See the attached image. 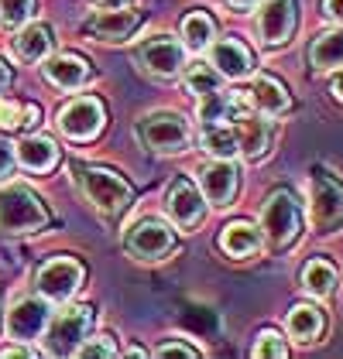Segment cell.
Segmentation results:
<instances>
[{
  "mask_svg": "<svg viewBox=\"0 0 343 359\" xmlns=\"http://www.w3.org/2000/svg\"><path fill=\"white\" fill-rule=\"evenodd\" d=\"M302 284H306V291H309V294L326 298V294L333 291V284H337V271H333V264H330V260H309V264H306V271H302Z\"/></svg>",
  "mask_w": 343,
  "mask_h": 359,
  "instance_id": "obj_28",
  "label": "cell"
},
{
  "mask_svg": "<svg viewBox=\"0 0 343 359\" xmlns=\"http://www.w3.org/2000/svg\"><path fill=\"white\" fill-rule=\"evenodd\" d=\"M202 151L213 154V158H233L240 154V140H237V130L227 127V123H209L206 134H202Z\"/></svg>",
  "mask_w": 343,
  "mask_h": 359,
  "instance_id": "obj_25",
  "label": "cell"
},
{
  "mask_svg": "<svg viewBox=\"0 0 343 359\" xmlns=\"http://www.w3.org/2000/svg\"><path fill=\"white\" fill-rule=\"evenodd\" d=\"M38 110L34 107H21L18 100H4L0 96V130H18L25 123H34Z\"/></svg>",
  "mask_w": 343,
  "mask_h": 359,
  "instance_id": "obj_29",
  "label": "cell"
},
{
  "mask_svg": "<svg viewBox=\"0 0 343 359\" xmlns=\"http://www.w3.org/2000/svg\"><path fill=\"white\" fill-rule=\"evenodd\" d=\"M158 356H186V359H196L200 353H196L193 346H186V342H165V346H158Z\"/></svg>",
  "mask_w": 343,
  "mask_h": 359,
  "instance_id": "obj_34",
  "label": "cell"
},
{
  "mask_svg": "<svg viewBox=\"0 0 343 359\" xmlns=\"http://www.w3.org/2000/svg\"><path fill=\"white\" fill-rule=\"evenodd\" d=\"M237 140H240V154L244 158H261L264 151H268V144H271V127H268V120H261V116H237Z\"/></svg>",
  "mask_w": 343,
  "mask_h": 359,
  "instance_id": "obj_17",
  "label": "cell"
},
{
  "mask_svg": "<svg viewBox=\"0 0 343 359\" xmlns=\"http://www.w3.org/2000/svg\"><path fill=\"white\" fill-rule=\"evenodd\" d=\"M309 62L316 69H337V65H343V28L319 34L313 41V48H309Z\"/></svg>",
  "mask_w": 343,
  "mask_h": 359,
  "instance_id": "obj_23",
  "label": "cell"
},
{
  "mask_svg": "<svg viewBox=\"0 0 343 359\" xmlns=\"http://www.w3.org/2000/svg\"><path fill=\"white\" fill-rule=\"evenodd\" d=\"M323 7H326V14H330L333 21H340L343 25V0H326Z\"/></svg>",
  "mask_w": 343,
  "mask_h": 359,
  "instance_id": "obj_36",
  "label": "cell"
},
{
  "mask_svg": "<svg viewBox=\"0 0 343 359\" xmlns=\"http://www.w3.org/2000/svg\"><path fill=\"white\" fill-rule=\"evenodd\" d=\"M58 130L69 140H89L103 130V103L83 96V100H72L65 110L58 113Z\"/></svg>",
  "mask_w": 343,
  "mask_h": 359,
  "instance_id": "obj_6",
  "label": "cell"
},
{
  "mask_svg": "<svg viewBox=\"0 0 343 359\" xmlns=\"http://www.w3.org/2000/svg\"><path fill=\"white\" fill-rule=\"evenodd\" d=\"M34 14V0H0V21L7 28H21L28 25Z\"/></svg>",
  "mask_w": 343,
  "mask_h": 359,
  "instance_id": "obj_31",
  "label": "cell"
},
{
  "mask_svg": "<svg viewBox=\"0 0 343 359\" xmlns=\"http://www.w3.org/2000/svg\"><path fill=\"white\" fill-rule=\"evenodd\" d=\"M144 147L158 151V154H179L189 147V123L179 113H151L138 123Z\"/></svg>",
  "mask_w": 343,
  "mask_h": 359,
  "instance_id": "obj_4",
  "label": "cell"
},
{
  "mask_svg": "<svg viewBox=\"0 0 343 359\" xmlns=\"http://www.w3.org/2000/svg\"><path fill=\"white\" fill-rule=\"evenodd\" d=\"M89 325H93V308H86V304L65 308L56 322H52V339H48V342H52V353H58V356L76 353V349L83 346Z\"/></svg>",
  "mask_w": 343,
  "mask_h": 359,
  "instance_id": "obj_8",
  "label": "cell"
},
{
  "mask_svg": "<svg viewBox=\"0 0 343 359\" xmlns=\"http://www.w3.org/2000/svg\"><path fill=\"white\" fill-rule=\"evenodd\" d=\"M200 185H202V195L206 202L213 205H227L233 192H237V168L230 165L227 158H216L200 171Z\"/></svg>",
  "mask_w": 343,
  "mask_h": 359,
  "instance_id": "obj_15",
  "label": "cell"
},
{
  "mask_svg": "<svg viewBox=\"0 0 343 359\" xmlns=\"http://www.w3.org/2000/svg\"><path fill=\"white\" fill-rule=\"evenodd\" d=\"M319 329H323L319 308H313V304H295V308L288 311V335H292V339L313 342L316 335H319Z\"/></svg>",
  "mask_w": 343,
  "mask_h": 359,
  "instance_id": "obj_27",
  "label": "cell"
},
{
  "mask_svg": "<svg viewBox=\"0 0 343 359\" xmlns=\"http://www.w3.org/2000/svg\"><path fill=\"white\" fill-rule=\"evenodd\" d=\"M18 161L28 171H52L58 161V147L56 140L48 137H25L18 144Z\"/></svg>",
  "mask_w": 343,
  "mask_h": 359,
  "instance_id": "obj_21",
  "label": "cell"
},
{
  "mask_svg": "<svg viewBox=\"0 0 343 359\" xmlns=\"http://www.w3.org/2000/svg\"><path fill=\"white\" fill-rule=\"evenodd\" d=\"M7 83H11V69H7V65L0 62V93L7 89Z\"/></svg>",
  "mask_w": 343,
  "mask_h": 359,
  "instance_id": "obj_38",
  "label": "cell"
},
{
  "mask_svg": "<svg viewBox=\"0 0 343 359\" xmlns=\"http://www.w3.org/2000/svg\"><path fill=\"white\" fill-rule=\"evenodd\" d=\"M141 25V14L138 11H100L96 18H89L86 21V31L93 34V38H100V41H127L134 31Z\"/></svg>",
  "mask_w": 343,
  "mask_h": 359,
  "instance_id": "obj_13",
  "label": "cell"
},
{
  "mask_svg": "<svg viewBox=\"0 0 343 359\" xmlns=\"http://www.w3.org/2000/svg\"><path fill=\"white\" fill-rule=\"evenodd\" d=\"M213 34H216V25H213L209 14H202V11L186 14V21H182V41H186V48L202 52L206 45H213Z\"/></svg>",
  "mask_w": 343,
  "mask_h": 359,
  "instance_id": "obj_26",
  "label": "cell"
},
{
  "mask_svg": "<svg viewBox=\"0 0 343 359\" xmlns=\"http://www.w3.org/2000/svg\"><path fill=\"white\" fill-rule=\"evenodd\" d=\"M52 45H56V34H52L48 25H31L18 38V52H21V58H28V62H41V58L52 52Z\"/></svg>",
  "mask_w": 343,
  "mask_h": 359,
  "instance_id": "obj_24",
  "label": "cell"
},
{
  "mask_svg": "<svg viewBox=\"0 0 343 359\" xmlns=\"http://www.w3.org/2000/svg\"><path fill=\"white\" fill-rule=\"evenodd\" d=\"M186 89L196 93V96H209V93L220 89V72L213 65H193L186 72Z\"/></svg>",
  "mask_w": 343,
  "mask_h": 359,
  "instance_id": "obj_30",
  "label": "cell"
},
{
  "mask_svg": "<svg viewBox=\"0 0 343 359\" xmlns=\"http://www.w3.org/2000/svg\"><path fill=\"white\" fill-rule=\"evenodd\" d=\"M48 83H56L58 89H79L89 79V65L79 55H56L45 65Z\"/></svg>",
  "mask_w": 343,
  "mask_h": 359,
  "instance_id": "obj_18",
  "label": "cell"
},
{
  "mask_svg": "<svg viewBox=\"0 0 343 359\" xmlns=\"http://www.w3.org/2000/svg\"><path fill=\"white\" fill-rule=\"evenodd\" d=\"M202 209H206V202H202L200 189H196L189 178H179L169 189V216L175 219V226L193 229V226L202 219Z\"/></svg>",
  "mask_w": 343,
  "mask_h": 359,
  "instance_id": "obj_14",
  "label": "cell"
},
{
  "mask_svg": "<svg viewBox=\"0 0 343 359\" xmlns=\"http://www.w3.org/2000/svg\"><path fill=\"white\" fill-rule=\"evenodd\" d=\"M172 243H175V236L162 219H141L127 236V250L141 260H162L172 250Z\"/></svg>",
  "mask_w": 343,
  "mask_h": 359,
  "instance_id": "obj_9",
  "label": "cell"
},
{
  "mask_svg": "<svg viewBox=\"0 0 343 359\" xmlns=\"http://www.w3.org/2000/svg\"><path fill=\"white\" fill-rule=\"evenodd\" d=\"M200 116L206 120V123H224V120H237V116H244V96L216 89V93L202 96Z\"/></svg>",
  "mask_w": 343,
  "mask_h": 359,
  "instance_id": "obj_20",
  "label": "cell"
},
{
  "mask_svg": "<svg viewBox=\"0 0 343 359\" xmlns=\"http://www.w3.org/2000/svg\"><path fill=\"white\" fill-rule=\"evenodd\" d=\"M333 96H337V100L343 103V72L337 76V79H333Z\"/></svg>",
  "mask_w": 343,
  "mask_h": 359,
  "instance_id": "obj_39",
  "label": "cell"
},
{
  "mask_svg": "<svg viewBox=\"0 0 343 359\" xmlns=\"http://www.w3.org/2000/svg\"><path fill=\"white\" fill-rule=\"evenodd\" d=\"M254 356L285 359L288 356V346L278 339V332H261V335H257V346H254Z\"/></svg>",
  "mask_w": 343,
  "mask_h": 359,
  "instance_id": "obj_32",
  "label": "cell"
},
{
  "mask_svg": "<svg viewBox=\"0 0 343 359\" xmlns=\"http://www.w3.org/2000/svg\"><path fill=\"white\" fill-rule=\"evenodd\" d=\"M261 229H254L251 222H230L227 229L220 233V247L230 257H251L261 250Z\"/></svg>",
  "mask_w": 343,
  "mask_h": 359,
  "instance_id": "obj_22",
  "label": "cell"
},
{
  "mask_svg": "<svg viewBox=\"0 0 343 359\" xmlns=\"http://www.w3.org/2000/svg\"><path fill=\"white\" fill-rule=\"evenodd\" d=\"M76 356H86V359L117 356V346H114V339H110V335H96V339H83V346L76 349Z\"/></svg>",
  "mask_w": 343,
  "mask_h": 359,
  "instance_id": "obj_33",
  "label": "cell"
},
{
  "mask_svg": "<svg viewBox=\"0 0 343 359\" xmlns=\"http://www.w3.org/2000/svg\"><path fill=\"white\" fill-rule=\"evenodd\" d=\"M313 219L319 229H333L343 219V185L330 175L313 182Z\"/></svg>",
  "mask_w": 343,
  "mask_h": 359,
  "instance_id": "obj_12",
  "label": "cell"
},
{
  "mask_svg": "<svg viewBox=\"0 0 343 359\" xmlns=\"http://www.w3.org/2000/svg\"><path fill=\"white\" fill-rule=\"evenodd\" d=\"M261 226H264V236L271 240V247H288L299 229H302V216H299V202L292 198V192H271L264 209H261Z\"/></svg>",
  "mask_w": 343,
  "mask_h": 359,
  "instance_id": "obj_3",
  "label": "cell"
},
{
  "mask_svg": "<svg viewBox=\"0 0 343 359\" xmlns=\"http://www.w3.org/2000/svg\"><path fill=\"white\" fill-rule=\"evenodd\" d=\"M45 205L25 185H7L0 192V229L7 233H34L45 226Z\"/></svg>",
  "mask_w": 343,
  "mask_h": 359,
  "instance_id": "obj_1",
  "label": "cell"
},
{
  "mask_svg": "<svg viewBox=\"0 0 343 359\" xmlns=\"http://www.w3.org/2000/svg\"><path fill=\"white\" fill-rule=\"evenodd\" d=\"M230 7H237V11H247V7H254L257 0H227Z\"/></svg>",
  "mask_w": 343,
  "mask_h": 359,
  "instance_id": "obj_40",
  "label": "cell"
},
{
  "mask_svg": "<svg viewBox=\"0 0 343 359\" xmlns=\"http://www.w3.org/2000/svg\"><path fill=\"white\" fill-rule=\"evenodd\" d=\"M83 284V264L72 257H56L38 271V291L45 302H69Z\"/></svg>",
  "mask_w": 343,
  "mask_h": 359,
  "instance_id": "obj_5",
  "label": "cell"
},
{
  "mask_svg": "<svg viewBox=\"0 0 343 359\" xmlns=\"http://www.w3.org/2000/svg\"><path fill=\"white\" fill-rule=\"evenodd\" d=\"M182 62H186V52H182V45L175 38L162 34V38H151V41L141 45V65L151 76H162V79L179 76L182 72Z\"/></svg>",
  "mask_w": 343,
  "mask_h": 359,
  "instance_id": "obj_11",
  "label": "cell"
},
{
  "mask_svg": "<svg viewBox=\"0 0 343 359\" xmlns=\"http://www.w3.org/2000/svg\"><path fill=\"white\" fill-rule=\"evenodd\" d=\"M79 182H83L86 198H89L103 216H120V212L131 205V185H127L120 175L107 171V168H86L83 175H79Z\"/></svg>",
  "mask_w": 343,
  "mask_h": 359,
  "instance_id": "obj_2",
  "label": "cell"
},
{
  "mask_svg": "<svg viewBox=\"0 0 343 359\" xmlns=\"http://www.w3.org/2000/svg\"><path fill=\"white\" fill-rule=\"evenodd\" d=\"M0 356H34V349H28V346H7V349H0Z\"/></svg>",
  "mask_w": 343,
  "mask_h": 359,
  "instance_id": "obj_37",
  "label": "cell"
},
{
  "mask_svg": "<svg viewBox=\"0 0 343 359\" xmlns=\"http://www.w3.org/2000/svg\"><path fill=\"white\" fill-rule=\"evenodd\" d=\"M96 4H100V7H124L127 0H96Z\"/></svg>",
  "mask_w": 343,
  "mask_h": 359,
  "instance_id": "obj_41",
  "label": "cell"
},
{
  "mask_svg": "<svg viewBox=\"0 0 343 359\" xmlns=\"http://www.w3.org/2000/svg\"><path fill=\"white\" fill-rule=\"evenodd\" d=\"M299 21V4L295 0H264L257 14V31L264 45H285Z\"/></svg>",
  "mask_w": 343,
  "mask_h": 359,
  "instance_id": "obj_7",
  "label": "cell"
},
{
  "mask_svg": "<svg viewBox=\"0 0 343 359\" xmlns=\"http://www.w3.org/2000/svg\"><path fill=\"white\" fill-rule=\"evenodd\" d=\"M48 322H52V315H48V304L41 298H21L7 311V332H11V339H21V342L38 339Z\"/></svg>",
  "mask_w": 343,
  "mask_h": 359,
  "instance_id": "obj_10",
  "label": "cell"
},
{
  "mask_svg": "<svg viewBox=\"0 0 343 359\" xmlns=\"http://www.w3.org/2000/svg\"><path fill=\"white\" fill-rule=\"evenodd\" d=\"M11 171H14V147L0 137V178L11 175Z\"/></svg>",
  "mask_w": 343,
  "mask_h": 359,
  "instance_id": "obj_35",
  "label": "cell"
},
{
  "mask_svg": "<svg viewBox=\"0 0 343 359\" xmlns=\"http://www.w3.org/2000/svg\"><path fill=\"white\" fill-rule=\"evenodd\" d=\"M247 100H251V103H254L261 113H268V116H275V113H285L288 110L285 86L278 83V79H271V76H257L254 83H251Z\"/></svg>",
  "mask_w": 343,
  "mask_h": 359,
  "instance_id": "obj_19",
  "label": "cell"
},
{
  "mask_svg": "<svg viewBox=\"0 0 343 359\" xmlns=\"http://www.w3.org/2000/svg\"><path fill=\"white\" fill-rule=\"evenodd\" d=\"M209 58H213V69H216L220 76H227V79H244V76L251 72V52H247V45L237 41V38L216 41Z\"/></svg>",
  "mask_w": 343,
  "mask_h": 359,
  "instance_id": "obj_16",
  "label": "cell"
}]
</instances>
